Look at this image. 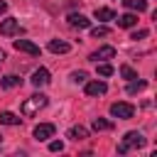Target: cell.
Masks as SVG:
<instances>
[{
  "label": "cell",
  "instance_id": "cell-1",
  "mask_svg": "<svg viewBox=\"0 0 157 157\" xmlns=\"http://www.w3.org/2000/svg\"><path fill=\"white\" fill-rule=\"evenodd\" d=\"M47 103H49V98H47L44 93H34V96H29V98H25V101H22L20 113H22L25 118H32V115H37Z\"/></svg>",
  "mask_w": 157,
  "mask_h": 157
},
{
  "label": "cell",
  "instance_id": "cell-2",
  "mask_svg": "<svg viewBox=\"0 0 157 157\" xmlns=\"http://www.w3.org/2000/svg\"><path fill=\"white\" fill-rule=\"evenodd\" d=\"M145 137H142V132H137V130H130V132H125V137H123V142L118 145V155H125V152H130V150H140V147H145Z\"/></svg>",
  "mask_w": 157,
  "mask_h": 157
},
{
  "label": "cell",
  "instance_id": "cell-3",
  "mask_svg": "<svg viewBox=\"0 0 157 157\" xmlns=\"http://www.w3.org/2000/svg\"><path fill=\"white\" fill-rule=\"evenodd\" d=\"M110 115L113 118H120V120H130L135 115V108L130 103H125V101H118V103L110 105Z\"/></svg>",
  "mask_w": 157,
  "mask_h": 157
},
{
  "label": "cell",
  "instance_id": "cell-4",
  "mask_svg": "<svg viewBox=\"0 0 157 157\" xmlns=\"http://www.w3.org/2000/svg\"><path fill=\"white\" fill-rule=\"evenodd\" d=\"M12 47H15L17 52H25V54H32V56H37V54H39V47H37L34 42H29V39H15V42H12Z\"/></svg>",
  "mask_w": 157,
  "mask_h": 157
},
{
  "label": "cell",
  "instance_id": "cell-5",
  "mask_svg": "<svg viewBox=\"0 0 157 157\" xmlns=\"http://www.w3.org/2000/svg\"><path fill=\"white\" fill-rule=\"evenodd\" d=\"M17 32H20V22H17L15 17H7V20L0 22V34H2V37H12V34H17Z\"/></svg>",
  "mask_w": 157,
  "mask_h": 157
},
{
  "label": "cell",
  "instance_id": "cell-6",
  "mask_svg": "<svg viewBox=\"0 0 157 157\" xmlns=\"http://www.w3.org/2000/svg\"><path fill=\"white\" fill-rule=\"evenodd\" d=\"M29 81H32V86H37V88H39V86H47V83H49V71H47L44 66H39V69L32 71V78H29Z\"/></svg>",
  "mask_w": 157,
  "mask_h": 157
},
{
  "label": "cell",
  "instance_id": "cell-7",
  "mask_svg": "<svg viewBox=\"0 0 157 157\" xmlns=\"http://www.w3.org/2000/svg\"><path fill=\"white\" fill-rule=\"evenodd\" d=\"M32 135H34V140H49V137L54 135V125H52V123H39Z\"/></svg>",
  "mask_w": 157,
  "mask_h": 157
},
{
  "label": "cell",
  "instance_id": "cell-8",
  "mask_svg": "<svg viewBox=\"0 0 157 157\" xmlns=\"http://www.w3.org/2000/svg\"><path fill=\"white\" fill-rule=\"evenodd\" d=\"M115 56V49L113 47H101V49H96V52H91V61H105V59H113Z\"/></svg>",
  "mask_w": 157,
  "mask_h": 157
},
{
  "label": "cell",
  "instance_id": "cell-9",
  "mask_svg": "<svg viewBox=\"0 0 157 157\" xmlns=\"http://www.w3.org/2000/svg\"><path fill=\"white\" fill-rule=\"evenodd\" d=\"M108 91V86L103 81H88L86 83V96H103Z\"/></svg>",
  "mask_w": 157,
  "mask_h": 157
},
{
  "label": "cell",
  "instance_id": "cell-10",
  "mask_svg": "<svg viewBox=\"0 0 157 157\" xmlns=\"http://www.w3.org/2000/svg\"><path fill=\"white\" fill-rule=\"evenodd\" d=\"M69 25H71V27H76V29H86V27L91 25V20H88V17H83L81 12H78V15L74 12V15H69Z\"/></svg>",
  "mask_w": 157,
  "mask_h": 157
},
{
  "label": "cell",
  "instance_id": "cell-11",
  "mask_svg": "<svg viewBox=\"0 0 157 157\" xmlns=\"http://www.w3.org/2000/svg\"><path fill=\"white\" fill-rule=\"evenodd\" d=\"M49 52H54V54H66L71 47H69V42H64V39H49Z\"/></svg>",
  "mask_w": 157,
  "mask_h": 157
},
{
  "label": "cell",
  "instance_id": "cell-12",
  "mask_svg": "<svg viewBox=\"0 0 157 157\" xmlns=\"http://www.w3.org/2000/svg\"><path fill=\"white\" fill-rule=\"evenodd\" d=\"M135 25H137V15H135V12H125V15L118 17V27L130 29V27H135Z\"/></svg>",
  "mask_w": 157,
  "mask_h": 157
},
{
  "label": "cell",
  "instance_id": "cell-13",
  "mask_svg": "<svg viewBox=\"0 0 157 157\" xmlns=\"http://www.w3.org/2000/svg\"><path fill=\"white\" fill-rule=\"evenodd\" d=\"M96 20L98 22H108V20H115V12L110 10V7H96Z\"/></svg>",
  "mask_w": 157,
  "mask_h": 157
},
{
  "label": "cell",
  "instance_id": "cell-14",
  "mask_svg": "<svg viewBox=\"0 0 157 157\" xmlns=\"http://www.w3.org/2000/svg\"><path fill=\"white\" fill-rule=\"evenodd\" d=\"M20 83H22V78L15 76V74H7V76L0 78V86H2V88H15V86H20Z\"/></svg>",
  "mask_w": 157,
  "mask_h": 157
},
{
  "label": "cell",
  "instance_id": "cell-15",
  "mask_svg": "<svg viewBox=\"0 0 157 157\" xmlns=\"http://www.w3.org/2000/svg\"><path fill=\"white\" fill-rule=\"evenodd\" d=\"M0 123H2V125H20L22 118H17V115L10 113V110H2V113H0Z\"/></svg>",
  "mask_w": 157,
  "mask_h": 157
},
{
  "label": "cell",
  "instance_id": "cell-16",
  "mask_svg": "<svg viewBox=\"0 0 157 157\" xmlns=\"http://www.w3.org/2000/svg\"><path fill=\"white\" fill-rule=\"evenodd\" d=\"M123 5L128 10H135V12H145L147 10V0H123Z\"/></svg>",
  "mask_w": 157,
  "mask_h": 157
},
{
  "label": "cell",
  "instance_id": "cell-17",
  "mask_svg": "<svg viewBox=\"0 0 157 157\" xmlns=\"http://www.w3.org/2000/svg\"><path fill=\"white\" fill-rule=\"evenodd\" d=\"M69 137H71V140H86V137H88V130H86L83 125H74V128L69 130Z\"/></svg>",
  "mask_w": 157,
  "mask_h": 157
},
{
  "label": "cell",
  "instance_id": "cell-18",
  "mask_svg": "<svg viewBox=\"0 0 157 157\" xmlns=\"http://www.w3.org/2000/svg\"><path fill=\"white\" fill-rule=\"evenodd\" d=\"M93 130H113V123L105 120V118H93Z\"/></svg>",
  "mask_w": 157,
  "mask_h": 157
},
{
  "label": "cell",
  "instance_id": "cell-19",
  "mask_svg": "<svg viewBox=\"0 0 157 157\" xmlns=\"http://www.w3.org/2000/svg\"><path fill=\"white\" fill-rule=\"evenodd\" d=\"M145 86H147V81H130L128 83V93H140V91H145Z\"/></svg>",
  "mask_w": 157,
  "mask_h": 157
},
{
  "label": "cell",
  "instance_id": "cell-20",
  "mask_svg": "<svg viewBox=\"0 0 157 157\" xmlns=\"http://www.w3.org/2000/svg\"><path fill=\"white\" fill-rule=\"evenodd\" d=\"M108 34H110L108 27H93V29H91V37H93V39H98V37H108Z\"/></svg>",
  "mask_w": 157,
  "mask_h": 157
},
{
  "label": "cell",
  "instance_id": "cell-21",
  "mask_svg": "<svg viewBox=\"0 0 157 157\" xmlns=\"http://www.w3.org/2000/svg\"><path fill=\"white\" fill-rule=\"evenodd\" d=\"M120 76H123V78H128V81H132V78H137V74H135V69H130V66H120Z\"/></svg>",
  "mask_w": 157,
  "mask_h": 157
},
{
  "label": "cell",
  "instance_id": "cell-22",
  "mask_svg": "<svg viewBox=\"0 0 157 157\" xmlns=\"http://www.w3.org/2000/svg\"><path fill=\"white\" fill-rule=\"evenodd\" d=\"M96 64H98V61H96ZM98 74H101V76H110V74H113V66H110V64H98Z\"/></svg>",
  "mask_w": 157,
  "mask_h": 157
},
{
  "label": "cell",
  "instance_id": "cell-23",
  "mask_svg": "<svg viewBox=\"0 0 157 157\" xmlns=\"http://www.w3.org/2000/svg\"><path fill=\"white\" fill-rule=\"evenodd\" d=\"M71 78H74L76 83H86V78H88V74H86V71H74V74H71Z\"/></svg>",
  "mask_w": 157,
  "mask_h": 157
},
{
  "label": "cell",
  "instance_id": "cell-24",
  "mask_svg": "<svg viewBox=\"0 0 157 157\" xmlns=\"http://www.w3.org/2000/svg\"><path fill=\"white\" fill-rule=\"evenodd\" d=\"M49 150H52V152H61V150H64V142H61V140H52V142H49Z\"/></svg>",
  "mask_w": 157,
  "mask_h": 157
},
{
  "label": "cell",
  "instance_id": "cell-25",
  "mask_svg": "<svg viewBox=\"0 0 157 157\" xmlns=\"http://www.w3.org/2000/svg\"><path fill=\"white\" fill-rule=\"evenodd\" d=\"M147 34H150L147 29H137V32H132V37H130V39H145Z\"/></svg>",
  "mask_w": 157,
  "mask_h": 157
},
{
  "label": "cell",
  "instance_id": "cell-26",
  "mask_svg": "<svg viewBox=\"0 0 157 157\" xmlns=\"http://www.w3.org/2000/svg\"><path fill=\"white\" fill-rule=\"evenodd\" d=\"M5 10H7V2H5V0H0V15H2Z\"/></svg>",
  "mask_w": 157,
  "mask_h": 157
},
{
  "label": "cell",
  "instance_id": "cell-27",
  "mask_svg": "<svg viewBox=\"0 0 157 157\" xmlns=\"http://www.w3.org/2000/svg\"><path fill=\"white\" fill-rule=\"evenodd\" d=\"M2 61H5V52L0 49V64H2Z\"/></svg>",
  "mask_w": 157,
  "mask_h": 157
},
{
  "label": "cell",
  "instance_id": "cell-28",
  "mask_svg": "<svg viewBox=\"0 0 157 157\" xmlns=\"http://www.w3.org/2000/svg\"><path fill=\"white\" fill-rule=\"evenodd\" d=\"M0 142H2V135H0Z\"/></svg>",
  "mask_w": 157,
  "mask_h": 157
}]
</instances>
